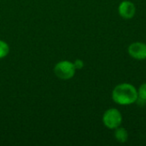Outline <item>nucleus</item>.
Returning a JSON list of instances; mask_svg holds the SVG:
<instances>
[{"label":"nucleus","mask_w":146,"mask_h":146,"mask_svg":"<svg viewBox=\"0 0 146 146\" xmlns=\"http://www.w3.org/2000/svg\"><path fill=\"white\" fill-rule=\"evenodd\" d=\"M76 68L74 62L70 61H61L57 62L54 68L55 74L61 80H70L75 74Z\"/></svg>","instance_id":"3"},{"label":"nucleus","mask_w":146,"mask_h":146,"mask_svg":"<svg viewBox=\"0 0 146 146\" xmlns=\"http://www.w3.org/2000/svg\"><path fill=\"white\" fill-rule=\"evenodd\" d=\"M9 52V44L3 40H0V59L7 56Z\"/></svg>","instance_id":"7"},{"label":"nucleus","mask_w":146,"mask_h":146,"mask_svg":"<svg viewBox=\"0 0 146 146\" xmlns=\"http://www.w3.org/2000/svg\"><path fill=\"white\" fill-rule=\"evenodd\" d=\"M122 115L116 108H110L107 110L103 115V123L105 127L110 130H115L122 123Z\"/></svg>","instance_id":"2"},{"label":"nucleus","mask_w":146,"mask_h":146,"mask_svg":"<svg viewBox=\"0 0 146 146\" xmlns=\"http://www.w3.org/2000/svg\"><path fill=\"white\" fill-rule=\"evenodd\" d=\"M129 56L139 61H143L146 59V44L143 42H133L132 43L127 49Z\"/></svg>","instance_id":"4"},{"label":"nucleus","mask_w":146,"mask_h":146,"mask_svg":"<svg viewBox=\"0 0 146 146\" xmlns=\"http://www.w3.org/2000/svg\"><path fill=\"white\" fill-rule=\"evenodd\" d=\"M138 95L139 99L146 103V82L143 83L138 89Z\"/></svg>","instance_id":"8"},{"label":"nucleus","mask_w":146,"mask_h":146,"mask_svg":"<svg viewBox=\"0 0 146 146\" xmlns=\"http://www.w3.org/2000/svg\"><path fill=\"white\" fill-rule=\"evenodd\" d=\"M118 13L125 20L133 19L136 14V6L132 1L124 0L118 6Z\"/></svg>","instance_id":"5"},{"label":"nucleus","mask_w":146,"mask_h":146,"mask_svg":"<svg viewBox=\"0 0 146 146\" xmlns=\"http://www.w3.org/2000/svg\"><path fill=\"white\" fill-rule=\"evenodd\" d=\"M138 98V89L130 83H121L112 91V99L119 105H131L135 104Z\"/></svg>","instance_id":"1"},{"label":"nucleus","mask_w":146,"mask_h":146,"mask_svg":"<svg viewBox=\"0 0 146 146\" xmlns=\"http://www.w3.org/2000/svg\"><path fill=\"white\" fill-rule=\"evenodd\" d=\"M74 65L76 69H81L84 68V62L81 60V59H76L74 62Z\"/></svg>","instance_id":"9"},{"label":"nucleus","mask_w":146,"mask_h":146,"mask_svg":"<svg viewBox=\"0 0 146 146\" xmlns=\"http://www.w3.org/2000/svg\"><path fill=\"white\" fill-rule=\"evenodd\" d=\"M114 137H115V139H116V141L118 143L124 144L128 139V133H127V131L126 128L121 127L120 126V127H118L117 128L115 129Z\"/></svg>","instance_id":"6"}]
</instances>
